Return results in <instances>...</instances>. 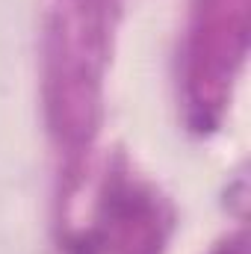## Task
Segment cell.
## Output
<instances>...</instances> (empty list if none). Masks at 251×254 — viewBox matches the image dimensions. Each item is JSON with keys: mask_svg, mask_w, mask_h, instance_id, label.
Returning a JSON list of instances; mask_svg holds the SVG:
<instances>
[{"mask_svg": "<svg viewBox=\"0 0 251 254\" xmlns=\"http://www.w3.org/2000/svg\"><path fill=\"white\" fill-rule=\"evenodd\" d=\"M216 254H249V246H246V240L240 237V240H234V243H225Z\"/></svg>", "mask_w": 251, "mask_h": 254, "instance_id": "1", "label": "cell"}]
</instances>
